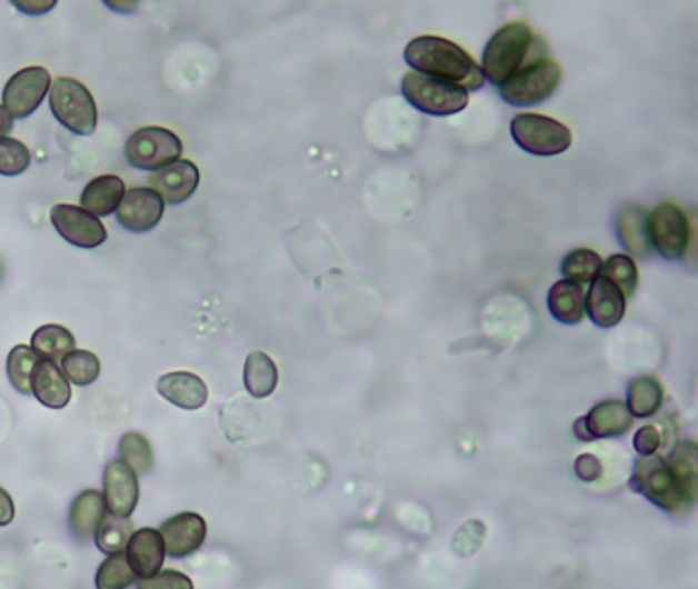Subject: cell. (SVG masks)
I'll return each instance as SVG.
<instances>
[{
    "label": "cell",
    "mask_w": 698,
    "mask_h": 589,
    "mask_svg": "<svg viewBox=\"0 0 698 589\" xmlns=\"http://www.w3.org/2000/svg\"><path fill=\"white\" fill-rule=\"evenodd\" d=\"M403 58L412 72L439 78L469 90H479L486 84L481 68L469 53L449 39L422 36L408 43Z\"/></svg>",
    "instance_id": "1"
},
{
    "label": "cell",
    "mask_w": 698,
    "mask_h": 589,
    "mask_svg": "<svg viewBox=\"0 0 698 589\" xmlns=\"http://www.w3.org/2000/svg\"><path fill=\"white\" fill-rule=\"evenodd\" d=\"M547 58V43L525 21H512L491 36L481 60V74L502 87L525 66Z\"/></svg>",
    "instance_id": "2"
},
{
    "label": "cell",
    "mask_w": 698,
    "mask_h": 589,
    "mask_svg": "<svg viewBox=\"0 0 698 589\" xmlns=\"http://www.w3.org/2000/svg\"><path fill=\"white\" fill-rule=\"evenodd\" d=\"M629 486L635 493H641L664 512L680 513L692 508L697 500V491L686 487L685 481L670 467L668 459L660 455L639 459Z\"/></svg>",
    "instance_id": "3"
},
{
    "label": "cell",
    "mask_w": 698,
    "mask_h": 589,
    "mask_svg": "<svg viewBox=\"0 0 698 589\" xmlns=\"http://www.w3.org/2000/svg\"><path fill=\"white\" fill-rule=\"evenodd\" d=\"M401 94L415 109L432 117L455 116L469 103V92L463 87L418 72L403 74Z\"/></svg>",
    "instance_id": "4"
},
{
    "label": "cell",
    "mask_w": 698,
    "mask_h": 589,
    "mask_svg": "<svg viewBox=\"0 0 698 589\" xmlns=\"http://www.w3.org/2000/svg\"><path fill=\"white\" fill-rule=\"evenodd\" d=\"M50 109L68 131L91 136L97 129V103L91 90L77 78H56L50 89Z\"/></svg>",
    "instance_id": "5"
},
{
    "label": "cell",
    "mask_w": 698,
    "mask_h": 589,
    "mask_svg": "<svg viewBox=\"0 0 698 589\" xmlns=\"http://www.w3.org/2000/svg\"><path fill=\"white\" fill-rule=\"evenodd\" d=\"M564 78L561 66L556 60H537L518 70L515 77L506 80L500 87V94L506 103L512 107H529V104L544 103L556 92L559 82Z\"/></svg>",
    "instance_id": "6"
},
{
    "label": "cell",
    "mask_w": 698,
    "mask_h": 589,
    "mask_svg": "<svg viewBox=\"0 0 698 589\" xmlns=\"http://www.w3.org/2000/svg\"><path fill=\"white\" fill-rule=\"evenodd\" d=\"M512 140L532 156L564 154L571 146V131L564 123L539 113H518L510 123Z\"/></svg>",
    "instance_id": "7"
},
{
    "label": "cell",
    "mask_w": 698,
    "mask_h": 589,
    "mask_svg": "<svg viewBox=\"0 0 698 589\" xmlns=\"http://www.w3.org/2000/svg\"><path fill=\"white\" fill-rule=\"evenodd\" d=\"M182 141L174 131L167 128L138 129L126 143V156L133 168L160 170L181 160Z\"/></svg>",
    "instance_id": "8"
},
{
    "label": "cell",
    "mask_w": 698,
    "mask_h": 589,
    "mask_svg": "<svg viewBox=\"0 0 698 589\" xmlns=\"http://www.w3.org/2000/svg\"><path fill=\"white\" fill-rule=\"evenodd\" d=\"M651 248L666 260H680L690 243V221L676 203H660L647 218Z\"/></svg>",
    "instance_id": "9"
},
{
    "label": "cell",
    "mask_w": 698,
    "mask_h": 589,
    "mask_svg": "<svg viewBox=\"0 0 698 589\" xmlns=\"http://www.w3.org/2000/svg\"><path fill=\"white\" fill-rule=\"evenodd\" d=\"M52 89V77L41 66H29L9 78L2 90V107L17 119L36 113L46 94Z\"/></svg>",
    "instance_id": "10"
},
{
    "label": "cell",
    "mask_w": 698,
    "mask_h": 589,
    "mask_svg": "<svg viewBox=\"0 0 698 589\" xmlns=\"http://www.w3.org/2000/svg\"><path fill=\"white\" fill-rule=\"evenodd\" d=\"M634 420L625 401L607 399L595 406L588 416L574 422V435L582 442H592L596 438H617L634 428Z\"/></svg>",
    "instance_id": "11"
},
{
    "label": "cell",
    "mask_w": 698,
    "mask_h": 589,
    "mask_svg": "<svg viewBox=\"0 0 698 589\" xmlns=\"http://www.w3.org/2000/svg\"><path fill=\"white\" fill-rule=\"evenodd\" d=\"M50 219L56 231L66 242L92 250L99 248L107 240V228L101 219L94 218L89 211L77 206H53Z\"/></svg>",
    "instance_id": "12"
},
{
    "label": "cell",
    "mask_w": 698,
    "mask_h": 589,
    "mask_svg": "<svg viewBox=\"0 0 698 589\" xmlns=\"http://www.w3.org/2000/svg\"><path fill=\"white\" fill-rule=\"evenodd\" d=\"M164 552L172 559H185L199 551L208 537L206 520L195 512L177 513L160 526Z\"/></svg>",
    "instance_id": "13"
},
{
    "label": "cell",
    "mask_w": 698,
    "mask_h": 589,
    "mask_svg": "<svg viewBox=\"0 0 698 589\" xmlns=\"http://www.w3.org/2000/svg\"><path fill=\"white\" fill-rule=\"evenodd\" d=\"M117 221L126 230L143 233L154 230L164 213V203L150 187H136L123 194L117 207Z\"/></svg>",
    "instance_id": "14"
},
{
    "label": "cell",
    "mask_w": 698,
    "mask_h": 589,
    "mask_svg": "<svg viewBox=\"0 0 698 589\" xmlns=\"http://www.w3.org/2000/svg\"><path fill=\"white\" fill-rule=\"evenodd\" d=\"M104 506L109 513L119 518H130L138 500H140V486L138 475L121 459H113L104 467Z\"/></svg>",
    "instance_id": "15"
},
{
    "label": "cell",
    "mask_w": 698,
    "mask_h": 589,
    "mask_svg": "<svg viewBox=\"0 0 698 589\" xmlns=\"http://www.w3.org/2000/svg\"><path fill=\"white\" fill-rule=\"evenodd\" d=\"M199 168L191 160H177L174 164L160 168L150 174V189L162 199L167 206L185 203L199 187Z\"/></svg>",
    "instance_id": "16"
},
{
    "label": "cell",
    "mask_w": 698,
    "mask_h": 589,
    "mask_svg": "<svg viewBox=\"0 0 698 589\" xmlns=\"http://www.w3.org/2000/svg\"><path fill=\"white\" fill-rule=\"evenodd\" d=\"M156 389L162 398L181 410H201L208 403V385L195 372H167L158 379Z\"/></svg>",
    "instance_id": "17"
},
{
    "label": "cell",
    "mask_w": 698,
    "mask_h": 589,
    "mask_svg": "<svg viewBox=\"0 0 698 589\" xmlns=\"http://www.w3.org/2000/svg\"><path fill=\"white\" fill-rule=\"evenodd\" d=\"M625 303L627 299L612 282L598 277L590 282V289L586 293V316L598 328H615L625 318Z\"/></svg>",
    "instance_id": "18"
},
{
    "label": "cell",
    "mask_w": 698,
    "mask_h": 589,
    "mask_svg": "<svg viewBox=\"0 0 698 589\" xmlns=\"http://www.w3.org/2000/svg\"><path fill=\"white\" fill-rule=\"evenodd\" d=\"M123 552L136 577H142V579L156 576L162 569L164 557H167L162 537L154 528H142L133 532Z\"/></svg>",
    "instance_id": "19"
},
{
    "label": "cell",
    "mask_w": 698,
    "mask_h": 589,
    "mask_svg": "<svg viewBox=\"0 0 698 589\" xmlns=\"http://www.w3.org/2000/svg\"><path fill=\"white\" fill-rule=\"evenodd\" d=\"M31 396L50 410H64L72 399V387L56 362L41 359L31 377Z\"/></svg>",
    "instance_id": "20"
},
{
    "label": "cell",
    "mask_w": 698,
    "mask_h": 589,
    "mask_svg": "<svg viewBox=\"0 0 698 589\" xmlns=\"http://www.w3.org/2000/svg\"><path fill=\"white\" fill-rule=\"evenodd\" d=\"M126 194V182L116 174H103L92 179L80 194L82 209L94 218H107L116 213L117 207Z\"/></svg>",
    "instance_id": "21"
},
{
    "label": "cell",
    "mask_w": 698,
    "mask_h": 589,
    "mask_svg": "<svg viewBox=\"0 0 698 589\" xmlns=\"http://www.w3.org/2000/svg\"><path fill=\"white\" fill-rule=\"evenodd\" d=\"M104 516H107V506H104L103 493L97 489H87V491H80L72 501L68 522L80 540H87L94 537Z\"/></svg>",
    "instance_id": "22"
},
{
    "label": "cell",
    "mask_w": 698,
    "mask_h": 589,
    "mask_svg": "<svg viewBox=\"0 0 698 589\" xmlns=\"http://www.w3.org/2000/svg\"><path fill=\"white\" fill-rule=\"evenodd\" d=\"M547 308L559 323L576 326L586 316V291L574 282L557 281L547 294Z\"/></svg>",
    "instance_id": "23"
},
{
    "label": "cell",
    "mask_w": 698,
    "mask_h": 589,
    "mask_svg": "<svg viewBox=\"0 0 698 589\" xmlns=\"http://www.w3.org/2000/svg\"><path fill=\"white\" fill-rule=\"evenodd\" d=\"M647 209L639 206L627 207L622 209L619 221H617V233L622 246L634 252L635 257L647 258L654 248L649 242V231H647Z\"/></svg>",
    "instance_id": "24"
},
{
    "label": "cell",
    "mask_w": 698,
    "mask_h": 589,
    "mask_svg": "<svg viewBox=\"0 0 698 589\" xmlns=\"http://www.w3.org/2000/svg\"><path fill=\"white\" fill-rule=\"evenodd\" d=\"M279 383V369L267 352H250L245 362V387L252 398L271 396Z\"/></svg>",
    "instance_id": "25"
},
{
    "label": "cell",
    "mask_w": 698,
    "mask_h": 589,
    "mask_svg": "<svg viewBox=\"0 0 698 589\" xmlns=\"http://www.w3.org/2000/svg\"><path fill=\"white\" fill-rule=\"evenodd\" d=\"M74 347H77V340L68 328L58 323H46L31 336L29 348L38 355L39 359L56 362V360L64 359L68 352L74 350Z\"/></svg>",
    "instance_id": "26"
},
{
    "label": "cell",
    "mask_w": 698,
    "mask_h": 589,
    "mask_svg": "<svg viewBox=\"0 0 698 589\" xmlns=\"http://www.w3.org/2000/svg\"><path fill=\"white\" fill-rule=\"evenodd\" d=\"M664 403V385L656 377H639L629 385L627 410L634 418H649Z\"/></svg>",
    "instance_id": "27"
},
{
    "label": "cell",
    "mask_w": 698,
    "mask_h": 589,
    "mask_svg": "<svg viewBox=\"0 0 698 589\" xmlns=\"http://www.w3.org/2000/svg\"><path fill=\"white\" fill-rule=\"evenodd\" d=\"M602 258L590 248H576L561 262L564 281L574 282L578 287H586L600 277Z\"/></svg>",
    "instance_id": "28"
},
{
    "label": "cell",
    "mask_w": 698,
    "mask_h": 589,
    "mask_svg": "<svg viewBox=\"0 0 698 589\" xmlns=\"http://www.w3.org/2000/svg\"><path fill=\"white\" fill-rule=\"evenodd\" d=\"M119 457L136 475H148L154 467V450L146 436L128 432L119 440Z\"/></svg>",
    "instance_id": "29"
},
{
    "label": "cell",
    "mask_w": 698,
    "mask_h": 589,
    "mask_svg": "<svg viewBox=\"0 0 698 589\" xmlns=\"http://www.w3.org/2000/svg\"><path fill=\"white\" fill-rule=\"evenodd\" d=\"M66 379L70 383L80 385V387H87L92 385L99 377H101V360L99 357L91 352V350H72L68 352L64 359L60 360Z\"/></svg>",
    "instance_id": "30"
},
{
    "label": "cell",
    "mask_w": 698,
    "mask_h": 589,
    "mask_svg": "<svg viewBox=\"0 0 698 589\" xmlns=\"http://www.w3.org/2000/svg\"><path fill=\"white\" fill-rule=\"evenodd\" d=\"M133 535V525L130 518H119L113 513H107L103 522L99 526V530L94 532L97 538V547L107 555H116V552L126 551L128 542Z\"/></svg>",
    "instance_id": "31"
},
{
    "label": "cell",
    "mask_w": 698,
    "mask_h": 589,
    "mask_svg": "<svg viewBox=\"0 0 698 589\" xmlns=\"http://www.w3.org/2000/svg\"><path fill=\"white\" fill-rule=\"evenodd\" d=\"M39 357L29 347H14L7 359V375L14 389L23 396H31V377L39 365Z\"/></svg>",
    "instance_id": "32"
},
{
    "label": "cell",
    "mask_w": 698,
    "mask_h": 589,
    "mask_svg": "<svg viewBox=\"0 0 698 589\" xmlns=\"http://www.w3.org/2000/svg\"><path fill=\"white\" fill-rule=\"evenodd\" d=\"M133 581H136V573L128 563L126 552L109 555L97 569V577H94L97 589H128L133 586Z\"/></svg>",
    "instance_id": "33"
},
{
    "label": "cell",
    "mask_w": 698,
    "mask_h": 589,
    "mask_svg": "<svg viewBox=\"0 0 698 589\" xmlns=\"http://www.w3.org/2000/svg\"><path fill=\"white\" fill-rule=\"evenodd\" d=\"M600 277L612 282L621 291L625 299L634 297L637 284H639V272L635 267L634 258H629L627 254H615V257L608 258L607 262H602Z\"/></svg>",
    "instance_id": "34"
},
{
    "label": "cell",
    "mask_w": 698,
    "mask_h": 589,
    "mask_svg": "<svg viewBox=\"0 0 698 589\" xmlns=\"http://www.w3.org/2000/svg\"><path fill=\"white\" fill-rule=\"evenodd\" d=\"M31 164V152L23 141L13 138L0 140V174L2 177H19Z\"/></svg>",
    "instance_id": "35"
},
{
    "label": "cell",
    "mask_w": 698,
    "mask_h": 589,
    "mask_svg": "<svg viewBox=\"0 0 698 589\" xmlns=\"http://www.w3.org/2000/svg\"><path fill=\"white\" fill-rule=\"evenodd\" d=\"M670 467L685 481L686 487L697 491V447L695 442H680L670 455Z\"/></svg>",
    "instance_id": "36"
},
{
    "label": "cell",
    "mask_w": 698,
    "mask_h": 589,
    "mask_svg": "<svg viewBox=\"0 0 698 589\" xmlns=\"http://www.w3.org/2000/svg\"><path fill=\"white\" fill-rule=\"evenodd\" d=\"M138 589H193V581L181 571L164 569L158 571L156 576L142 579L138 583Z\"/></svg>",
    "instance_id": "37"
},
{
    "label": "cell",
    "mask_w": 698,
    "mask_h": 589,
    "mask_svg": "<svg viewBox=\"0 0 698 589\" xmlns=\"http://www.w3.org/2000/svg\"><path fill=\"white\" fill-rule=\"evenodd\" d=\"M634 447L641 457L656 455L661 447L660 430L656 426H644L635 432Z\"/></svg>",
    "instance_id": "38"
},
{
    "label": "cell",
    "mask_w": 698,
    "mask_h": 589,
    "mask_svg": "<svg viewBox=\"0 0 698 589\" xmlns=\"http://www.w3.org/2000/svg\"><path fill=\"white\" fill-rule=\"evenodd\" d=\"M574 471L580 481L592 483L602 477V462L596 459L595 455H580L574 462Z\"/></svg>",
    "instance_id": "39"
},
{
    "label": "cell",
    "mask_w": 698,
    "mask_h": 589,
    "mask_svg": "<svg viewBox=\"0 0 698 589\" xmlns=\"http://www.w3.org/2000/svg\"><path fill=\"white\" fill-rule=\"evenodd\" d=\"M58 2L56 0H13L14 9L23 11L31 17H39V14H46L48 11H52Z\"/></svg>",
    "instance_id": "40"
},
{
    "label": "cell",
    "mask_w": 698,
    "mask_h": 589,
    "mask_svg": "<svg viewBox=\"0 0 698 589\" xmlns=\"http://www.w3.org/2000/svg\"><path fill=\"white\" fill-rule=\"evenodd\" d=\"M14 518V501L4 487H0V526H9Z\"/></svg>",
    "instance_id": "41"
},
{
    "label": "cell",
    "mask_w": 698,
    "mask_h": 589,
    "mask_svg": "<svg viewBox=\"0 0 698 589\" xmlns=\"http://www.w3.org/2000/svg\"><path fill=\"white\" fill-rule=\"evenodd\" d=\"M9 131H13V117L0 104V140L7 138Z\"/></svg>",
    "instance_id": "42"
},
{
    "label": "cell",
    "mask_w": 698,
    "mask_h": 589,
    "mask_svg": "<svg viewBox=\"0 0 698 589\" xmlns=\"http://www.w3.org/2000/svg\"><path fill=\"white\" fill-rule=\"evenodd\" d=\"M111 9H117V11H133L136 7H138V2H128V4H121V2H117V4H111V2H107Z\"/></svg>",
    "instance_id": "43"
},
{
    "label": "cell",
    "mask_w": 698,
    "mask_h": 589,
    "mask_svg": "<svg viewBox=\"0 0 698 589\" xmlns=\"http://www.w3.org/2000/svg\"><path fill=\"white\" fill-rule=\"evenodd\" d=\"M2 277H4V262H2V258H0V282H2Z\"/></svg>",
    "instance_id": "44"
}]
</instances>
